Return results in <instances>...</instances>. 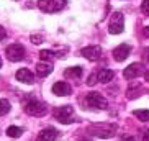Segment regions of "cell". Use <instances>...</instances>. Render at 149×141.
Listing matches in <instances>:
<instances>
[{
    "instance_id": "cell-1",
    "label": "cell",
    "mask_w": 149,
    "mask_h": 141,
    "mask_svg": "<svg viewBox=\"0 0 149 141\" xmlns=\"http://www.w3.org/2000/svg\"><path fill=\"white\" fill-rule=\"evenodd\" d=\"M85 105L93 110H105L108 103H107L105 97L100 95L98 92H90L85 95Z\"/></svg>"
},
{
    "instance_id": "cell-2",
    "label": "cell",
    "mask_w": 149,
    "mask_h": 141,
    "mask_svg": "<svg viewBox=\"0 0 149 141\" xmlns=\"http://www.w3.org/2000/svg\"><path fill=\"white\" fill-rule=\"evenodd\" d=\"M67 0H38V7L44 13H56L66 7Z\"/></svg>"
},
{
    "instance_id": "cell-3",
    "label": "cell",
    "mask_w": 149,
    "mask_h": 141,
    "mask_svg": "<svg viewBox=\"0 0 149 141\" xmlns=\"http://www.w3.org/2000/svg\"><path fill=\"white\" fill-rule=\"evenodd\" d=\"M54 118L59 121V123H64V125H69L74 121V108L70 105H62L59 108L54 110Z\"/></svg>"
},
{
    "instance_id": "cell-4",
    "label": "cell",
    "mask_w": 149,
    "mask_h": 141,
    "mask_svg": "<svg viewBox=\"0 0 149 141\" xmlns=\"http://www.w3.org/2000/svg\"><path fill=\"white\" fill-rule=\"evenodd\" d=\"M123 30H125V18L120 12H115L110 18L108 31L111 35H120V33H123Z\"/></svg>"
},
{
    "instance_id": "cell-5",
    "label": "cell",
    "mask_w": 149,
    "mask_h": 141,
    "mask_svg": "<svg viewBox=\"0 0 149 141\" xmlns=\"http://www.w3.org/2000/svg\"><path fill=\"white\" fill-rule=\"evenodd\" d=\"M46 110H48V107L40 100H30L25 105V112L31 117H43V115H46Z\"/></svg>"
},
{
    "instance_id": "cell-6",
    "label": "cell",
    "mask_w": 149,
    "mask_h": 141,
    "mask_svg": "<svg viewBox=\"0 0 149 141\" xmlns=\"http://www.w3.org/2000/svg\"><path fill=\"white\" fill-rule=\"evenodd\" d=\"M7 59L12 62H18V61H22L23 57H25V48H23L22 44H10L8 48H7Z\"/></svg>"
},
{
    "instance_id": "cell-7",
    "label": "cell",
    "mask_w": 149,
    "mask_h": 141,
    "mask_svg": "<svg viewBox=\"0 0 149 141\" xmlns=\"http://www.w3.org/2000/svg\"><path fill=\"white\" fill-rule=\"evenodd\" d=\"M130 53H131V46L123 43V44H120V46H116V48L113 49V59L118 61V62H121L130 56Z\"/></svg>"
},
{
    "instance_id": "cell-8",
    "label": "cell",
    "mask_w": 149,
    "mask_h": 141,
    "mask_svg": "<svg viewBox=\"0 0 149 141\" xmlns=\"http://www.w3.org/2000/svg\"><path fill=\"white\" fill-rule=\"evenodd\" d=\"M80 54L88 61H97L102 54V48L100 46H87V48L80 49Z\"/></svg>"
},
{
    "instance_id": "cell-9",
    "label": "cell",
    "mask_w": 149,
    "mask_h": 141,
    "mask_svg": "<svg viewBox=\"0 0 149 141\" xmlns=\"http://www.w3.org/2000/svg\"><path fill=\"white\" fill-rule=\"evenodd\" d=\"M143 74V66L141 64H138V62H133V64H130V66L125 69V72H123V75H125V79L131 80V79H136L138 75Z\"/></svg>"
},
{
    "instance_id": "cell-10",
    "label": "cell",
    "mask_w": 149,
    "mask_h": 141,
    "mask_svg": "<svg viewBox=\"0 0 149 141\" xmlns=\"http://www.w3.org/2000/svg\"><path fill=\"white\" fill-rule=\"evenodd\" d=\"M70 92H72V87H70L67 82L59 80V82H56V84L53 85V94H56V95H59V97H66V95H69Z\"/></svg>"
},
{
    "instance_id": "cell-11",
    "label": "cell",
    "mask_w": 149,
    "mask_h": 141,
    "mask_svg": "<svg viewBox=\"0 0 149 141\" xmlns=\"http://www.w3.org/2000/svg\"><path fill=\"white\" fill-rule=\"evenodd\" d=\"M56 138H57V130L53 126H48L44 130H41L36 141H56Z\"/></svg>"
},
{
    "instance_id": "cell-12",
    "label": "cell",
    "mask_w": 149,
    "mask_h": 141,
    "mask_svg": "<svg viewBox=\"0 0 149 141\" xmlns=\"http://www.w3.org/2000/svg\"><path fill=\"white\" fill-rule=\"evenodd\" d=\"M17 79L20 80V82H23V84H33L35 82V75H33V72H31L30 69H26V67H23V69L17 70Z\"/></svg>"
},
{
    "instance_id": "cell-13",
    "label": "cell",
    "mask_w": 149,
    "mask_h": 141,
    "mask_svg": "<svg viewBox=\"0 0 149 141\" xmlns=\"http://www.w3.org/2000/svg\"><path fill=\"white\" fill-rule=\"evenodd\" d=\"M53 72V64L51 62H38L36 64V74L40 75V77H46Z\"/></svg>"
},
{
    "instance_id": "cell-14",
    "label": "cell",
    "mask_w": 149,
    "mask_h": 141,
    "mask_svg": "<svg viewBox=\"0 0 149 141\" xmlns=\"http://www.w3.org/2000/svg\"><path fill=\"white\" fill-rule=\"evenodd\" d=\"M95 75H97V79L100 80L102 84H108L110 80H113L115 72L113 70H110V69H100L98 70V74H95Z\"/></svg>"
},
{
    "instance_id": "cell-15",
    "label": "cell",
    "mask_w": 149,
    "mask_h": 141,
    "mask_svg": "<svg viewBox=\"0 0 149 141\" xmlns=\"http://www.w3.org/2000/svg\"><path fill=\"white\" fill-rule=\"evenodd\" d=\"M64 75H66V77H72V79H79L80 75H82V67H79V66L69 67V69H66Z\"/></svg>"
},
{
    "instance_id": "cell-16",
    "label": "cell",
    "mask_w": 149,
    "mask_h": 141,
    "mask_svg": "<svg viewBox=\"0 0 149 141\" xmlns=\"http://www.w3.org/2000/svg\"><path fill=\"white\" fill-rule=\"evenodd\" d=\"M133 115L141 121H149V110H134Z\"/></svg>"
},
{
    "instance_id": "cell-17",
    "label": "cell",
    "mask_w": 149,
    "mask_h": 141,
    "mask_svg": "<svg viewBox=\"0 0 149 141\" xmlns=\"http://www.w3.org/2000/svg\"><path fill=\"white\" fill-rule=\"evenodd\" d=\"M22 133H23V128H18V126H10L8 130H7V135H8L10 138L22 136Z\"/></svg>"
},
{
    "instance_id": "cell-18",
    "label": "cell",
    "mask_w": 149,
    "mask_h": 141,
    "mask_svg": "<svg viewBox=\"0 0 149 141\" xmlns=\"http://www.w3.org/2000/svg\"><path fill=\"white\" fill-rule=\"evenodd\" d=\"M10 112V103L8 100H3V98H0V117L5 113H8Z\"/></svg>"
},
{
    "instance_id": "cell-19",
    "label": "cell",
    "mask_w": 149,
    "mask_h": 141,
    "mask_svg": "<svg viewBox=\"0 0 149 141\" xmlns=\"http://www.w3.org/2000/svg\"><path fill=\"white\" fill-rule=\"evenodd\" d=\"M53 56H54L53 51H46V49H43V51L40 53V57L43 59V62H49V59H51Z\"/></svg>"
},
{
    "instance_id": "cell-20",
    "label": "cell",
    "mask_w": 149,
    "mask_h": 141,
    "mask_svg": "<svg viewBox=\"0 0 149 141\" xmlns=\"http://www.w3.org/2000/svg\"><path fill=\"white\" fill-rule=\"evenodd\" d=\"M141 10H143V13L148 15L149 17V0H143V3H141Z\"/></svg>"
},
{
    "instance_id": "cell-21",
    "label": "cell",
    "mask_w": 149,
    "mask_h": 141,
    "mask_svg": "<svg viewBox=\"0 0 149 141\" xmlns=\"http://www.w3.org/2000/svg\"><path fill=\"white\" fill-rule=\"evenodd\" d=\"M41 40H43V36H41V35H33V36H31V41H33L35 44H40Z\"/></svg>"
},
{
    "instance_id": "cell-22",
    "label": "cell",
    "mask_w": 149,
    "mask_h": 141,
    "mask_svg": "<svg viewBox=\"0 0 149 141\" xmlns=\"http://www.w3.org/2000/svg\"><path fill=\"white\" fill-rule=\"evenodd\" d=\"M87 84H88V85H95V84H97V75H95V74H92L90 77H88Z\"/></svg>"
},
{
    "instance_id": "cell-23",
    "label": "cell",
    "mask_w": 149,
    "mask_h": 141,
    "mask_svg": "<svg viewBox=\"0 0 149 141\" xmlns=\"http://www.w3.org/2000/svg\"><path fill=\"white\" fill-rule=\"evenodd\" d=\"M5 36H7V31H5L3 27H0V41L5 40Z\"/></svg>"
},
{
    "instance_id": "cell-24",
    "label": "cell",
    "mask_w": 149,
    "mask_h": 141,
    "mask_svg": "<svg viewBox=\"0 0 149 141\" xmlns=\"http://www.w3.org/2000/svg\"><path fill=\"white\" fill-rule=\"evenodd\" d=\"M143 35H144V38H149V27L143 28Z\"/></svg>"
},
{
    "instance_id": "cell-25",
    "label": "cell",
    "mask_w": 149,
    "mask_h": 141,
    "mask_svg": "<svg viewBox=\"0 0 149 141\" xmlns=\"http://www.w3.org/2000/svg\"><path fill=\"white\" fill-rule=\"evenodd\" d=\"M143 141H149V130L144 133V136H143Z\"/></svg>"
},
{
    "instance_id": "cell-26",
    "label": "cell",
    "mask_w": 149,
    "mask_h": 141,
    "mask_svg": "<svg viewBox=\"0 0 149 141\" xmlns=\"http://www.w3.org/2000/svg\"><path fill=\"white\" fill-rule=\"evenodd\" d=\"M144 79H146V80H148V82H149V69H148V70H146V72H144Z\"/></svg>"
},
{
    "instance_id": "cell-27",
    "label": "cell",
    "mask_w": 149,
    "mask_h": 141,
    "mask_svg": "<svg viewBox=\"0 0 149 141\" xmlns=\"http://www.w3.org/2000/svg\"><path fill=\"white\" fill-rule=\"evenodd\" d=\"M123 141H136V140H134V138H133V136H128V138H125V140H123Z\"/></svg>"
},
{
    "instance_id": "cell-28",
    "label": "cell",
    "mask_w": 149,
    "mask_h": 141,
    "mask_svg": "<svg viewBox=\"0 0 149 141\" xmlns=\"http://www.w3.org/2000/svg\"><path fill=\"white\" fill-rule=\"evenodd\" d=\"M0 67H2V57H0Z\"/></svg>"
},
{
    "instance_id": "cell-29",
    "label": "cell",
    "mask_w": 149,
    "mask_h": 141,
    "mask_svg": "<svg viewBox=\"0 0 149 141\" xmlns=\"http://www.w3.org/2000/svg\"><path fill=\"white\" fill-rule=\"evenodd\" d=\"M79 141H90V140H79Z\"/></svg>"
}]
</instances>
